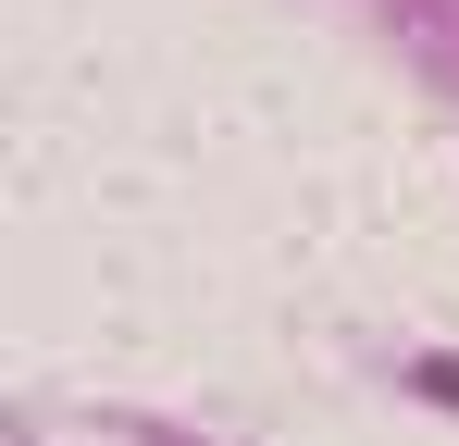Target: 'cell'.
Here are the masks:
<instances>
[{
	"instance_id": "obj_1",
	"label": "cell",
	"mask_w": 459,
	"mask_h": 446,
	"mask_svg": "<svg viewBox=\"0 0 459 446\" xmlns=\"http://www.w3.org/2000/svg\"><path fill=\"white\" fill-rule=\"evenodd\" d=\"M422 384H435V397H447V409H459V360H435V372H422Z\"/></svg>"
}]
</instances>
